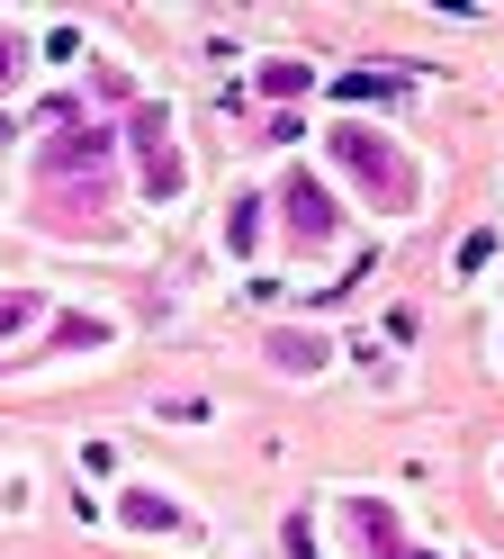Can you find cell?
Instances as JSON below:
<instances>
[{
	"mask_svg": "<svg viewBox=\"0 0 504 559\" xmlns=\"http://www.w3.org/2000/svg\"><path fill=\"white\" fill-rule=\"evenodd\" d=\"M0 73H10V46H0Z\"/></svg>",
	"mask_w": 504,
	"mask_h": 559,
	"instance_id": "7a4b0ae2",
	"label": "cell"
},
{
	"mask_svg": "<svg viewBox=\"0 0 504 559\" xmlns=\"http://www.w3.org/2000/svg\"><path fill=\"white\" fill-rule=\"evenodd\" d=\"M288 207H298V226H307V235H315V226H324V199H315V190H307V181H298V190H288Z\"/></svg>",
	"mask_w": 504,
	"mask_h": 559,
	"instance_id": "6da1fadb",
	"label": "cell"
}]
</instances>
